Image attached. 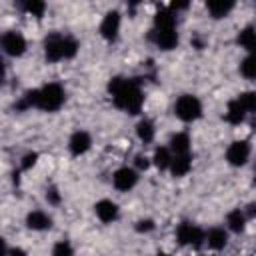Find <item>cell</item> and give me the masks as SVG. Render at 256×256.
<instances>
[{"label":"cell","mask_w":256,"mask_h":256,"mask_svg":"<svg viewBox=\"0 0 256 256\" xmlns=\"http://www.w3.org/2000/svg\"><path fill=\"white\" fill-rule=\"evenodd\" d=\"M108 92L112 96V102L116 108L128 112V114H138L144 104V92L134 78H124V76H114L108 82Z\"/></svg>","instance_id":"1"},{"label":"cell","mask_w":256,"mask_h":256,"mask_svg":"<svg viewBox=\"0 0 256 256\" xmlns=\"http://www.w3.org/2000/svg\"><path fill=\"white\" fill-rule=\"evenodd\" d=\"M80 44L72 36H64L60 32H52L44 38V58L46 62H60L70 60L76 56Z\"/></svg>","instance_id":"2"},{"label":"cell","mask_w":256,"mask_h":256,"mask_svg":"<svg viewBox=\"0 0 256 256\" xmlns=\"http://www.w3.org/2000/svg\"><path fill=\"white\" fill-rule=\"evenodd\" d=\"M66 102V90L62 84L58 82H48L42 88H38V100H36V108L44 110V112H56L64 106Z\"/></svg>","instance_id":"3"},{"label":"cell","mask_w":256,"mask_h":256,"mask_svg":"<svg viewBox=\"0 0 256 256\" xmlns=\"http://www.w3.org/2000/svg\"><path fill=\"white\" fill-rule=\"evenodd\" d=\"M174 114L182 122H196L202 116V102L194 94H182L174 102Z\"/></svg>","instance_id":"4"},{"label":"cell","mask_w":256,"mask_h":256,"mask_svg":"<svg viewBox=\"0 0 256 256\" xmlns=\"http://www.w3.org/2000/svg\"><path fill=\"white\" fill-rule=\"evenodd\" d=\"M176 240L182 246H192L200 248L204 244V230L192 222H180L176 228Z\"/></svg>","instance_id":"5"},{"label":"cell","mask_w":256,"mask_h":256,"mask_svg":"<svg viewBox=\"0 0 256 256\" xmlns=\"http://www.w3.org/2000/svg\"><path fill=\"white\" fill-rule=\"evenodd\" d=\"M0 48H2L4 54L14 56V58H20V56L26 52L28 44H26V38H24L20 32H16V30H6V32L0 36Z\"/></svg>","instance_id":"6"},{"label":"cell","mask_w":256,"mask_h":256,"mask_svg":"<svg viewBox=\"0 0 256 256\" xmlns=\"http://www.w3.org/2000/svg\"><path fill=\"white\" fill-rule=\"evenodd\" d=\"M250 140H234L228 148H226V162L230 166H244L250 160Z\"/></svg>","instance_id":"7"},{"label":"cell","mask_w":256,"mask_h":256,"mask_svg":"<svg viewBox=\"0 0 256 256\" xmlns=\"http://www.w3.org/2000/svg\"><path fill=\"white\" fill-rule=\"evenodd\" d=\"M120 22H122V16L118 10H108L100 22V36L106 40V42H116L118 40V34H120Z\"/></svg>","instance_id":"8"},{"label":"cell","mask_w":256,"mask_h":256,"mask_svg":"<svg viewBox=\"0 0 256 256\" xmlns=\"http://www.w3.org/2000/svg\"><path fill=\"white\" fill-rule=\"evenodd\" d=\"M150 40L160 48V50H174L180 42L178 30L176 28H152L150 32Z\"/></svg>","instance_id":"9"},{"label":"cell","mask_w":256,"mask_h":256,"mask_svg":"<svg viewBox=\"0 0 256 256\" xmlns=\"http://www.w3.org/2000/svg\"><path fill=\"white\" fill-rule=\"evenodd\" d=\"M112 184L120 192H128L138 184V172L130 166H122L112 174Z\"/></svg>","instance_id":"10"},{"label":"cell","mask_w":256,"mask_h":256,"mask_svg":"<svg viewBox=\"0 0 256 256\" xmlns=\"http://www.w3.org/2000/svg\"><path fill=\"white\" fill-rule=\"evenodd\" d=\"M90 148H92V136H90L86 130H76V132L70 136V140H68V150H70V154H72L74 158L86 154Z\"/></svg>","instance_id":"11"},{"label":"cell","mask_w":256,"mask_h":256,"mask_svg":"<svg viewBox=\"0 0 256 256\" xmlns=\"http://www.w3.org/2000/svg\"><path fill=\"white\" fill-rule=\"evenodd\" d=\"M94 212H96L98 220H100V222H104V224H112V222L118 218V214H120L118 204H116V202H112V200H108V198L98 200V202L94 204Z\"/></svg>","instance_id":"12"},{"label":"cell","mask_w":256,"mask_h":256,"mask_svg":"<svg viewBox=\"0 0 256 256\" xmlns=\"http://www.w3.org/2000/svg\"><path fill=\"white\" fill-rule=\"evenodd\" d=\"M26 226L36 232H44L52 228V216L44 210H32L26 214Z\"/></svg>","instance_id":"13"},{"label":"cell","mask_w":256,"mask_h":256,"mask_svg":"<svg viewBox=\"0 0 256 256\" xmlns=\"http://www.w3.org/2000/svg\"><path fill=\"white\" fill-rule=\"evenodd\" d=\"M192 168V154H172V160H170V174L174 178H182L190 172Z\"/></svg>","instance_id":"14"},{"label":"cell","mask_w":256,"mask_h":256,"mask_svg":"<svg viewBox=\"0 0 256 256\" xmlns=\"http://www.w3.org/2000/svg\"><path fill=\"white\" fill-rule=\"evenodd\" d=\"M204 242L212 250H222L228 244V232L224 228H220V226H214L208 232H204Z\"/></svg>","instance_id":"15"},{"label":"cell","mask_w":256,"mask_h":256,"mask_svg":"<svg viewBox=\"0 0 256 256\" xmlns=\"http://www.w3.org/2000/svg\"><path fill=\"white\" fill-rule=\"evenodd\" d=\"M190 136L188 132H176L170 136V142H168V150L172 154H190Z\"/></svg>","instance_id":"16"},{"label":"cell","mask_w":256,"mask_h":256,"mask_svg":"<svg viewBox=\"0 0 256 256\" xmlns=\"http://www.w3.org/2000/svg\"><path fill=\"white\" fill-rule=\"evenodd\" d=\"M246 222H248V218H246L242 208H234V210H230L226 214V226H228V230H232L236 234L246 230Z\"/></svg>","instance_id":"17"},{"label":"cell","mask_w":256,"mask_h":256,"mask_svg":"<svg viewBox=\"0 0 256 256\" xmlns=\"http://www.w3.org/2000/svg\"><path fill=\"white\" fill-rule=\"evenodd\" d=\"M232 8H234V2L232 0H210V2H206V10L210 12V16L214 20L228 16Z\"/></svg>","instance_id":"18"},{"label":"cell","mask_w":256,"mask_h":256,"mask_svg":"<svg viewBox=\"0 0 256 256\" xmlns=\"http://www.w3.org/2000/svg\"><path fill=\"white\" fill-rule=\"evenodd\" d=\"M246 116H248V114L242 110V106L238 104V100H236V98L228 102V108H226V114H224V118H226V122H228V124L238 126V124H242V122L246 120Z\"/></svg>","instance_id":"19"},{"label":"cell","mask_w":256,"mask_h":256,"mask_svg":"<svg viewBox=\"0 0 256 256\" xmlns=\"http://www.w3.org/2000/svg\"><path fill=\"white\" fill-rule=\"evenodd\" d=\"M154 134H156V128H154V122H152V120L142 118V120L136 124V136L140 138V142L150 144V142L154 140Z\"/></svg>","instance_id":"20"},{"label":"cell","mask_w":256,"mask_h":256,"mask_svg":"<svg viewBox=\"0 0 256 256\" xmlns=\"http://www.w3.org/2000/svg\"><path fill=\"white\" fill-rule=\"evenodd\" d=\"M170 160H172V152L168 150V146H158V148L154 150V156L150 158V162H152L160 172L168 170Z\"/></svg>","instance_id":"21"},{"label":"cell","mask_w":256,"mask_h":256,"mask_svg":"<svg viewBox=\"0 0 256 256\" xmlns=\"http://www.w3.org/2000/svg\"><path fill=\"white\" fill-rule=\"evenodd\" d=\"M154 28H176V14L170 8H160L154 16Z\"/></svg>","instance_id":"22"},{"label":"cell","mask_w":256,"mask_h":256,"mask_svg":"<svg viewBox=\"0 0 256 256\" xmlns=\"http://www.w3.org/2000/svg\"><path fill=\"white\" fill-rule=\"evenodd\" d=\"M236 42L246 50V52H254V48H256V34H254V26H246V28H242L240 30V34H238V38H236Z\"/></svg>","instance_id":"23"},{"label":"cell","mask_w":256,"mask_h":256,"mask_svg":"<svg viewBox=\"0 0 256 256\" xmlns=\"http://www.w3.org/2000/svg\"><path fill=\"white\" fill-rule=\"evenodd\" d=\"M20 8H22L26 14L34 16V18H42L44 12H46V4H44L42 0H26V2L20 4Z\"/></svg>","instance_id":"24"},{"label":"cell","mask_w":256,"mask_h":256,"mask_svg":"<svg viewBox=\"0 0 256 256\" xmlns=\"http://www.w3.org/2000/svg\"><path fill=\"white\" fill-rule=\"evenodd\" d=\"M238 104L242 106V110L246 112V114H252L254 110H256V92H252V90H246V92H242V94H238Z\"/></svg>","instance_id":"25"},{"label":"cell","mask_w":256,"mask_h":256,"mask_svg":"<svg viewBox=\"0 0 256 256\" xmlns=\"http://www.w3.org/2000/svg\"><path fill=\"white\" fill-rule=\"evenodd\" d=\"M240 74L246 78V80H254L256 76V60L252 54H248L242 62H240Z\"/></svg>","instance_id":"26"},{"label":"cell","mask_w":256,"mask_h":256,"mask_svg":"<svg viewBox=\"0 0 256 256\" xmlns=\"http://www.w3.org/2000/svg\"><path fill=\"white\" fill-rule=\"evenodd\" d=\"M36 100H38V88H34V90H28L22 98H20V102L16 104V110H28V108H36Z\"/></svg>","instance_id":"27"},{"label":"cell","mask_w":256,"mask_h":256,"mask_svg":"<svg viewBox=\"0 0 256 256\" xmlns=\"http://www.w3.org/2000/svg\"><path fill=\"white\" fill-rule=\"evenodd\" d=\"M52 256H74V248L68 240H60L52 248Z\"/></svg>","instance_id":"28"},{"label":"cell","mask_w":256,"mask_h":256,"mask_svg":"<svg viewBox=\"0 0 256 256\" xmlns=\"http://www.w3.org/2000/svg\"><path fill=\"white\" fill-rule=\"evenodd\" d=\"M38 162V152H26L20 160V170H30Z\"/></svg>","instance_id":"29"},{"label":"cell","mask_w":256,"mask_h":256,"mask_svg":"<svg viewBox=\"0 0 256 256\" xmlns=\"http://www.w3.org/2000/svg\"><path fill=\"white\" fill-rule=\"evenodd\" d=\"M46 202L52 204V206H58L62 202V196H60V190L56 186H48L46 190Z\"/></svg>","instance_id":"30"},{"label":"cell","mask_w":256,"mask_h":256,"mask_svg":"<svg viewBox=\"0 0 256 256\" xmlns=\"http://www.w3.org/2000/svg\"><path fill=\"white\" fill-rule=\"evenodd\" d=\"M154 228H156V224H154V220H150V218L136 222V232H152Z\"/></svg>","instance_id":"31"},{"label":"cell","mask_w":256,"mask_h":256,"mask_svg":"<svg viewBox=\"0 0 256 256\" xmlns=\"http://www.w3.org/2000/svg\"><path fill=\"white\" fill-rule=\"evenodd\" d=\"M134 164H136V168H138V170H146V168H148L152 162H150V158H148V156L138 154V156L134 158Z\"/></svg>","instance_id":"32"},{"label":"cell","mask_w":256,"mask_h":256,"mask_svg":"<svg viewBox=\"0 0 256 256\" xmlns=\"http://www.w3.org/2000/svg\"><path fill=\"white\" fill-rule=\"evenodd\" d=\"M4 82H6V62L0 56V84H4Z\"/></svg>","instance_id":"33"},{"label":"cell","mask_w":256,"mask_h":256,"mask_svg":"<svg viewBox=\"0 0 256 256\" xmlns=\"http://www.w3.org/2000/svg\"><path fill=\"white\" fill-rule=\"evenodd\" d=\"M8 256H26V250H22V248H10L8 250Z\"/></svg>","instance_id":"34"},{"label":"cell","mask_w":256,"mask_h":256,"mask_svg":"<svg viewBox=\"0 0 256 256\" xmlns=\"http://www.w3.org/2000/svg\"><path fill=\"white\" fill-rule=\"evenodd\" d=\"M0 256H8V246H6V240L0 236Z\"/></svg>","instance_id":"35"},{"label":"cell","mask_w":256,"mask_h":256,"mask_svg":"<svg viewBox=\"0 0 256 256\" xmlns=\"http://www.w3.org/2000/svg\"><path fill=\"white\" fill-rule=\"evenodd\" d=\"M158 256H168V254H164V252H158Z\"/></svg>","instance_id":"36"}]
</instances>
